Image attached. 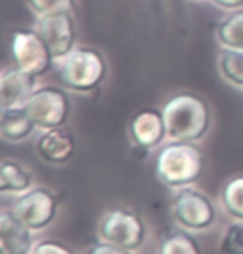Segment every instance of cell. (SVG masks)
<instances>
[{
	"instance_id": "obj_1",
	"label": "cell",
	"mask_w": 243,
	"mask_h": 254,
	"mask_svg": "<svg viewBox=\"0 0 243 254\" xmlns=\"http://www.w3.org/2000/svg\"><path fill=\"white\" fill-rule=\"evenodd\" d=\"M168 141L203 140L210 131L213 113L203 97L192 92H183L170 97L162 107Z\"/></svg>"
},
{
	"instance_id": "obj_2",
	"label": "cell",
	"mask_w": 243,
	"mask_h": 254,
	"mask_svg": "<svg viewBox=\"0 0 243 254\" xmlns=\"http://www.w3.org/2000/svg\"><path fill=\"white\" fill-rule=\"evenodd\" d=\"M205 171V156L197 143L168 141L159 148L155 176L171 191L193 186Z\"/></svg>"
},
{
	"instance_id": "obj_3",
	"label": "cell",
	"mask_w": 243,
	"mask_h": 254,
	"mask_svg": "<svg viewBox=\"0 0 243 254\" xmlns=\"http://www.w3.org/2000/svg\"><path fill=\"white\" fill-rule=\"evenodd\" d=\"M55 75L65 90L90 95L105 83L108 64L103 54L90 45H77L65 59L57 62Z\"/></svg>"
},
{
	"instance_id": "obj_4",
	"label": "cell",
	"mask_w": 243,
	"mask_h": 254,
	"mask_svg": "<svg viewBox=\"0 0 243 254\" xmlns=\"http://www.w3.org/2000/svg\"><path fill=\"white\" fill-rule=\"evenodd\" d=\"M173 221L188 233L208 231L217 223V206L213 199L195 186L177 190L170 204Z\"/></svg>"
},
{
	"instance_id": "obj_5",
	"label": "cell",
	"mask_w": 243,
	"mask_h": 254,
	"mask_svg": "<svg viewBox=\"0 0 243 254\" xmlns=\"http://www.w3.org/2000/svg\"><path fill=\"white\" fill-rule=\"evenodd\" d=\"M147 223L144 218L125 206L110 208L103 213L98 223V238L137 253L147 241Z\"/></svg>"
},
{
	"instance_id": "obj_6",
	"label": "cell",
	"mask_w": 243,
	"mask_h": 254,
	"mask_svg": "<svg viewBox=\"0 0 243 254\" xmlns=\"http://www.w3.org/2000/svg\"><path fill=\"white\" fill-rule=\"evenodd\" d=\"M25 108L40 131L67 127L72 115L69 90L62 85H40L27 102Z\"/></svg>"
},
{
	"instance_id": "obj_7",
	"label": "cell",
	"mask_w": 243,
	"mask_h": 254,
	"mask_svg": "<svg viewBox=\"0 0 243 254\" xmlns=\"http://www.w3.org/2000/svg\"><path fill=\"white\" fill-rule=\"evenodd\" d=\"M12 64L37 78L55 70V57L50 47L35 28H22L12 33L10 40Z\"/></svg>"
},
{
	"instance_id": "obj_8",
	"label": "cell",
	"mask_w": 243,
	"mask_h": 254,
	"mask_svg": "<svg viewBox=\"0 0 243 254\" xmlns=\"http://www.w3.org/2000/svg\"><path fill=\"white\" fill-rule=\"evenodd\" d=\"M17 218L33 233L49 228L59 213V199L50 188L33 186L30 191L17 196L12 208Z\"/></svg>"
},
{
	"instance_id": "obj_9",
	"label": "cell",
	"mask_w": 243,
	"mask_h": 254,
	"mask_svg": "<svg viewBox=\"0 0 243 254\" xmlns=\"http://www.w3.org/2000/svg\"><path fill=\"white\" fill-rule=\"evenodd\" d=\"M50 47L55 62H60L77 47V23L72 12H57L39 17L33 25Z\"/></svg>"
},
{
	"instance_id": "obj_10",
	"label": "cell",
	"mask_w": 243,
	"mask_h": 254,
	"mask_svg": "<svg viewBox=\"0 0 243 254\" xmlns=\"http://www.w3.org/2000/svg\"><path fill=\"white\" fill-rule=\"evenodd\" d=\"M128 136L132 145L144 151H152L165 145L168 140L166 125L162 110L147 108L138 112L128 125Z\"/></svg>"
},
{
	"instance_id": "obj_11",
	"label": "cell",
	"mask_w": 243,
	"mask_h": 254,
	"mask_svg": "<svg viewBox=\"0 0 243 254\" xmlns=\"http://www.w3.org/2000/svg\"><path fill=\"white\" fill-rule=\"evenodd\" d=\"M39 80L13 64L5 66L0 76V107H25L35 90L40 87Z\"/></svg>"
},
{
	"instance_id": "obj_12",
	"label": "cell",
	"mask_w": 243,
	"mask_h": 254,
	"mask_svg": "<svg viewBox=\"0 0 243 254\" xmlns=\"http://www.w3.org/2000/svg\"><path fill=\"white\" fill-rule=\"evenodd\" d=\"M75 150L77 141L69 127L40 131V136L35 141V151L39 158L47 165L54 166L67 165L74 158Z\"/></svg>"
},
{
	"instance_id": "obj_13",
	"label": "cell",
	"mask_w": 243,
	"mask_h": 254,
	"mask_svg": "<svg viewBox=\"0 0 243 254\" xmlns=\"http://www.w3.org/2000/svg\"><path fill=\"white\" fill-rule=\"evenodd\" d=\"M33 231L23 224L12 209L0 213V246L3 254H32Z\"/></svg>"
},
{
	"instance_id": "obj_14",
	"label": "cell",
	"mask_w": 243,
	"mask_h": 254,
	"mask_svg": "<svg viewBox=\"0 0 243 254\" xmlns=\"http://www.w3.org/2000/svg\"><path fill=\"white\" fill-rule=\"evenodd\" d=\"M37 125L33 123L25 107L2 108L0 112V135L7 143H22L33 135Z\"/></svg>"
},
{
	"instance_id": "obj_15",
	"label": "cell",
	"mask_w": 243,
	"mask_h": 254,
	"mask_svg": "<svg viewBox=\"0 0 243 254\" xmlns=\"http://www.w3.org/2000/svg\"><path fill=\"white\" fill-rule=\"evenodd\" d=\"M35 186L32 170L20 161L3 160L0 165V191L3 194L20 196Z\"/></svg>"
},
{
	"instance_id": "obj_16",
	"label": "cell",
	"mask_w": 243,
	"mask_h": 254,
	"mask_svg": "<svg viewBox=\"0 0 243 254\" xmlns=\"http://www.w3.org/2000/svg\"><path fill=\"white\" fill-rule=\"evenodd\" d=\"M215 40L222 50L243 52V8L228 12L217 23Z\"/></svg>"
},
{
	"instance_id": "obj_17",
	"label": "cell",
	"mask_w": 243,
	"mask_h": 254,
	"mask_svg": "<svg viewBox=\"0 0 243 254\" xmlns=\"http://www.w3.org/2000/svg\"><path fill=\"white\" fill-rule=\"evenodd\" d=\"M220 203L228 218L243 223V175L233 176L223 185Z\"/></svg>"
},
{
	"instance_id": "obj_18",
	"label": "cell",
	"mask_w": 243,
	"mask_h": 254,
	"mask_svg": "<svg viewBox=\"0 0 243 254\" xmlns=\"http://www.w3.org/2000/svg\"><path fill=\"white\" fill-rule=\"evenodd\" d=\"M218 73L227 85L243 90V52L220 50L217 60Z\"/></svg>"
},
{
	"instance_id": "obj_19",
	"label": "cell",
	"mask_w": 243,
	"mask_h": 254,
	"mask_svg": "<svg viewBox=\"0 0 243 254\" xmlns=\"http://www.w3.org/2000/svg\"><path fill=\"white\" fill-rule=\"evenodd\" d=\"M157 254H203L198 241L188 231H175L162 239Z\"/></svg>"
},
{
	"instance_id": "obj_20",
	"label": "cell",
	"mask_w": 243,
	"mask_h": 254,
	"mask_svg": "<svg viewBox=\"0 0 243 254\" xmlns=\"http://www.w3.org/2000/svg\"><path fill=\"white\" fill-rule=\"evenodd\" d=\"M25 3L37 18L57 12H72L75 7V0H25Z\"/></svg>"
},
{
	"instance_id": "obj_21",
	"label": "cell",
	"mask_w": 243,
	"mask_h": 254,
	"mask_svg": "<svg viewBox=\"0 0 243 254\" xmlns=\"http://www.w3.org/2000/svg\"><path fill=\"white\" fill-rule=\"evenodd\" d=\"M222 254H243V228L240 224H230L220 241Z\"/></svg>"
},
{
	"instance_id": "obj_22",
	"label": "cell",
	"mask_w": 243,
	"mask_h": 254,
	"mask_svg": "<svg viewBox=\"0 0 243 254\" xmlns=\"http://www.w3.org/2000/svg\"><path fill=\"white\" fill-rule=\"evenodd\" d=\"M32 254H75L74 249L57 239H44L37 243Z\"/></svg>"
},
{
	"instance_id": "obj_23",
	"label": "cell",
	"mask_w": 243,
	"mask_h": 254,
	"mask_svg": "<svg viewBox=\"0 0 243 254\" xmlns=\"http://www.w3.org/2000/svg\"><path fill=\"white\" fill-rule=\"evenodd\" d=\"M85 254H135V253L128 251L125 248L117 246V244H112V243H107V241H102V239H100L98 243L92 244Z\"/></svg>"
},
{
	"instance_id": "obj_24",
	"label": "cell",
	"mask_w": 243,
	"mask_h": 254,
	"mask_svg": "<svg viewBox=\"0 0 243 254\" xmlns=\"http://www.w3.org/2000/svg\"><path fill=\"white\" fill-rule=\"evenodd\" d=\"M210 2L217 8H220L223 12H235L243 8V0H210Z\"/></svg>"
},
{
	"instance_id": "obj_25",
	"label": "cell",
	"mask_w": 243,
	"mask_h": 254,
	"mask_svg": "<svg viewBox=\"0 0 243 254\" xmlns=\"http://www.w3.org/2000/svg\"><path fill=\"white\" fill-rule=\"evenodd\" d=\"M193 2H205V0H193Z\"/></svg>"
}]
</instances>
